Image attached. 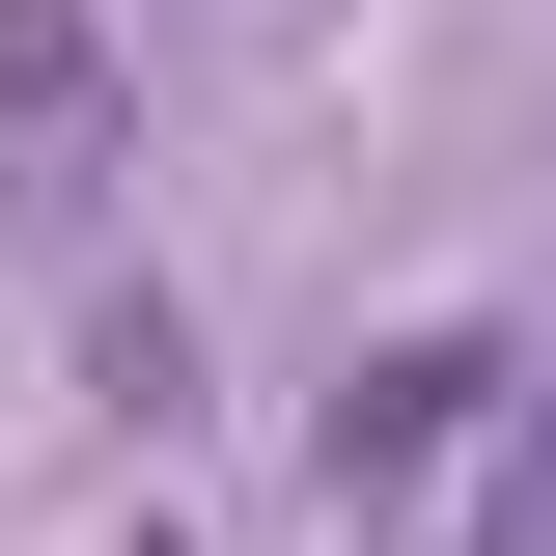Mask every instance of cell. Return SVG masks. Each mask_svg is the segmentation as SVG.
<instances>
[{
    "label": "cell",
    "mask_w": 556,
    "mask_h": 556,
    "mask_svg": "<svg viewBox=\"0 0 556 556\" xmlns=\"http://www.w3.org/2000/svg\"><path fill=\"white\" fill-rule=\"evenodd\" d=\"M306 473H334V556H556V362L529 334H390Z\"/></svg>",
    "instance_id": "6da1fadb"
},
{
    "label": "cell",
    "mask_w": 556,
    "mask_h": 556,
    "mask_svg": "<svg viewBox=\"0 0 556 556\" xmlns=\"http://www.w3.org/2000/svg\"><path fill=\"white\" fill-rule=\"evenodd\" d=\"M112 167H139V28L0 0V223H112Z\"/></svg>",
    "instance_id": "7a4b0ae2"
}]
</instances>
